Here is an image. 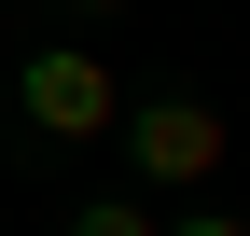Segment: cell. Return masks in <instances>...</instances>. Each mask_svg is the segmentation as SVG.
I'll use <instances>...</instances> for the list:
<instances>
[{"instance_id":"5b68a950","label":"cell","mask_w":250,"mask_h":236,"mask_svg":"<svg viewBox=\"0 0 250 236\" xmlns=\"http://www.w3.org/2000/svg\"><path fill=\"white\" fill-rule=\"evenodd\" d=\"M56 14H83V28H98V14H125V0H56Z\"/></svg>"},{"instance_id":"3957f363","label":"cell","mask_w":250,"mask_h":236,"mask_svg":"<svg viewBox=\"0 0 250 236\" xmlns=\"http://www.w3.org/2000/svg\"><path fill=\"white\" fill-rule=\"evenodd\" d=\"M70 236H167V209H139V195H83Z\"/></svg>"},{"instance_id":"6da1fadb","label":"cell","mask_w":250,"mask_h":236,"mask_svg":"<svg viewBox=\"0 0 250 236\" xmlns=\"http://www.w3.org/2000/svg\"><path fill=\"white\" fill-rule=\"evenodd\" d=\"M14 125L56 139V153H83V139H125V83L98 42H28L14 56Z\"/></svg>"},{"instance_id":"277c9868","label":"cell","mask_w":250,"mask_h":236,"mask_svg":"<svg viewBox=\"0 0 250 236\" xmlns=\"http://www.w3.org/2000/svg\"><path fill=\"white\" fill-rule=\"evenodd\" d=\"M167 236H250V222H236V209H181Z\"/></svg>"},{"instance_id":"7a4b0ae2","label":"cell","mask_w":250,"mask_h":236,"mask_svg":"<svg viewBox=\"0 0 250 236\" xmlns=\"http://www.w3.org/2000/svg\"><path fill=\"white\" fill-rule=\"evenodd\" d=\"M223 153H236V125L208 98H139V111H125V167H139L153 195H208Z\"/></svg>"}]
</instances>
